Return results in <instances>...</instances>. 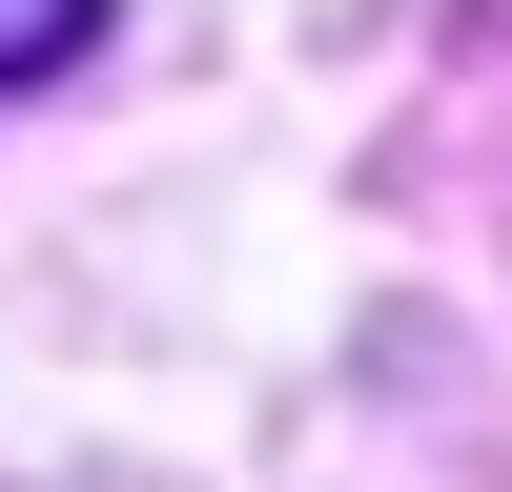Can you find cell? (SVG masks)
Returning a JSON list of instances; mask_svg holds the SVG:
<instances>
[{
  "mask_svg": "<svg viewBox=\"0 0 512 492\" xmlns=\"http://www.w3.org/2000/svg\"><path fill=\"white\" fill-rule=\"evenodd\" d=\"M82 41H103V0H0V82H62Z\"/></svg>",
  "mask_w": 512,
  "mask_h": 492,
  "instance_id": "6da1fadb",
  "label": "cell"
}]
</instances>
